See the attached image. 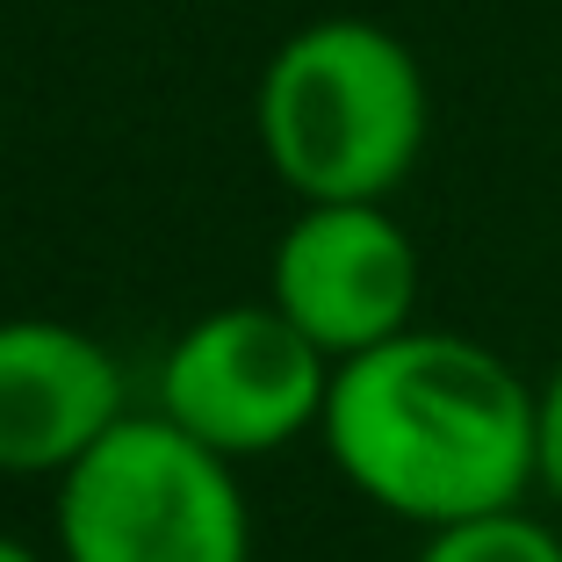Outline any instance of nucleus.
<instances>
[{"instance_id":"3","label":"nucleus","mask_w":562,"mask_h":562,"mask_svg":"<svg viewBox=\"0 0 562 562\" xmlns=\"http://www.w3.org/2000/svg\"><path fill=\"white\" fill-rule=\"evenodd\" d=\"M232 454L202 447L151 404L58 476V555L66 562H252V513Z\"/></svg>"},{"instance_id":"4","label":"nucleus","mask_w":562,"mask_h":562,"mask_svg":"<svg viewBox=\"0 0 562 562\" xmlns=\"http://www.w3.org/2000/svg\"><path fill=\"white\" fill-rule=\"evenodd\" d=\"M331 390V353L296 331L274 303H224L166 347L159 412L188 426L202 447L252 462L317 432Z\"/></svg>"},{"instance_id":"6","label":"nucleus","mask_w":562,"mask_h":562,"mask_svg":"<svg viewBox=\"0 0 562 562\" xmlns=\"http://www.w3.org/2000/svg\"><path fill=\"white\" fill-rule=\"evenodd\" d=\"M131 412V382L94 331L0 317V476H66Z\"/></svg>"},{"instance_id":"1","label":"nucleus","mask_w":562,"mask_h":562,"mask_svg":"<svg viewBox=\"0 0 562 562\" xmlns=\"http://www.w3.org/2000/svg\"><path fill=\"white\" fill-rule=\"evenodd\" d=\"M317 440L375 513L412 527L476 519L541 491L533 382L462 331L404 325L397 339L331 361Z\"/></svg>"},{"instance_id":"9","label":"nucleus","mask_w":562,"mask_h":562,"mask_svg":"<svg viewBox=\"0 0 562 562\" xmlns=\"http://www.w3.org/2000/svg\"><path fill=\"white\" fill-rule=\"evenodd\" d=\"M0 562H44L30 541H15V533H0Z\"/></svg>"},{"instance_id":"2","label":"nucleus","mask_w":562,"mask_h":562,"mask_svg":"<svg viewBox=\"0 0 562 562\" xmlns=\"http://www.w3.org/2000/svg\"><path fill=\"white\" fill-rule=\"evenodd\" d=\"M260 151L296 202H390L426 151L432 94L382 22H303L260 72Z\"/></svg>"},{"instance_id":"5","label":"nucleus","mask_w":562,"mask_h":562,"mask_svg":"<svg viewBox=\"0 0 562 562\" xmlns=\"http://www.w3.org/2000/svg\"><path fill=\"white\" fill-rule=\"evenodd\" d=\"M267 303L331 361L418 325V246L382 202H303L274 238Z\"/></svg>"},{"instance_id":"8","label":"nucleus","mask_w":562,"mask_h":562,"mask_svg":"<svg viewBox=\"0 0 562 562\" xmlns=\"http://www.w3.org/2000/svg\"><path fill=\"white\" fill-rule=\"evenodd\" d=\"M533 469H541V491L562 505V353L533 382Z\"/></svg>"},{"instance_id":"7","label":"nucleus","mask_w":562,"mask_h":562,"mask_svg":"<svg viewBox=\"0 0 562 562\" xmlns=\"http://www.w3.org/2000/svg\"><path fill=\"white\" fill-rule=\"evenodd\" d=\"M412 562H562V533L548 519H533L527 505H497V513L476 519L426 527Z\"/></svg>"}]
</instances>
